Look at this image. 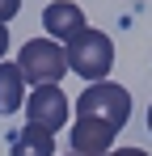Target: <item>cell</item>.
Listing matches in <instances>:
<instances>
[{
	"label": "cell",
	"mask_w": 152,
	"mask_h": 156,
	"mask_svg": "<svg viewBox=\"0 0 152 156\" xmlns=\"http://www.w3.org/2000/svg\"><path fill=\"white\" fill-rule=\"evenodd\" d=\"M110 68H114V42L110 34L101 30H85L68 42V72H76L80 80L97 84V80H110Z\"/></svg>",
	"instance_id": "1"
},
{
	"label": "cell",
	"mask_w": 152,
	"mask_h": 156,
	"mask_svg": "<svg viewBox=\"0 0 152 156\" xmlns=\"http://www.w3.org/2000/svg\"><path fill=\"white\" fill-rule=\"evenodd\" d=\"M17 68H21L25 84H59L68 72V47H59L55 38H30L17 51Z\"/></svg>",
	"instance_id": "2"
},
{
	"label": "cell",
	"mask_w": 152,
	"mask_h": 156,
	"mask_svg": "<svg viewBox=\"0 0 152 156\" xmlns=\"http://www.w3.org/2000/svg\"><path fill=\"white\" fill-rule=\"evenodd\" d=\"M76 118H101L114 131H123L127 118H131V93L118 80H97L76 97Z\"/></svg>",
	"instance_id": "3"
},
{
	"label": "cell",
	"mask_w": 152,
	"mask_h": 156,
	"mask_svg": "<svg viewBox=\"0 0 152 156\" xmlns=\"http://www.w3.org/2000/svg\"><path fill=\"white\" fill-rule=\"evenodd\" d=\"M25 122H34V127H47L51 135L55 131L68 127V110H72V101H68V93L59 89V84H38V89H30L25 93Z\"/></svg>",
	"instance_id": "4"
},
{
	"label": "cell",
	"mask_w": 152,
	"mask_h": 156,
	"mask_svg": "<svg viewBox=\"0 0 152 156\" xmlns=\"http://www.w3.org/2000/svg\"><path fill=\"white\" fill-rule=\"evenodd\" d=\"M114 135H118V131L110 127V122H101V118H76L68 144H72L76 156H106L114 148Z\"/></svg>",
	"instance_id": "5"
},
{
	"label": "cell",
	"mask_w": 152,
	"mask_h": 156,
	"mask_svg": "<svg viewBox=\"0 0 152 156\" xmlns=\"http://www.w3.org/2000/svg\"><path fill=\"white\" fill-rule=\"evenodd\" d=\"M42 30H47V38H55V42H72L76 34L89 30V21H85V13L76 9L72 0H51L47 9H42Z\"/></svg>",
	"instance_id": "6"
},
{
	"label": "cell",
	"mask_w": 152,
	"mask_h": 156,
	"mask_svg": "<svg viewBox=\"0 0 152 156\" xmlns=\"http://www.w3.org/2000/svg\"><path fill=\"white\" fill-rule=\"evenodd\" d=\"M9 156H55V135L47 127L25 122L21 131L9 135Z\"/></svg>",
	"instance_id": "7"
},
{
	"label": "cell",
	"mask_w": 152,
	"mask_h": 156,
	"mask_svg": "<svg viewBox=\"0 0 152 156\" xmlns=\"http://www.w3.org/2000/svg\"><path fill=\"white\" fill-rule=\"evenodd\" d=\"M25 105V76L17 63H0V114H17Z\"/></svg>",
	"instance_id": "8"
},
{
	"label": "cell",
	"mask_w": 152,
	"mask_h": 156,
	"mask_svg": "<svg viewBox=\"0 0 152 156\" xmlns=\"http://www.w3.org/2000/svg\"><path fill=\"white\" fill-rule=\"evenodd\" d=\"M17 13H21V0H0V21H4V26H9Z\"/></svg>",
	"instance_id": "9"
},
{
	"label": "cell",
	"mask_w": 152,
	"mask_h": 156,
	"mask_svg": "<svg viewBox=\"0 0 152 156\" xmlns=\"http://www.w3.org/2000/svg\"><path fill=\"white\" fill-rule=\"evenodd\" d=\"M106 156H148V152H144V148H118V152L110 148V152H106Z\"/></svg>",
	"instance_id": "10"
},
{
	"label": "cell",
	"mask_w": 152,
	"mask_h": 156,
	"mask_svg": "<svg viewBox=\"0 0 152 156\" xmlns=\"http://www.w3.org/2000/svg\"><path fill=\"white\" fill-rule=\"evenodd\" d=\"M4 51H9V26L0 21V63H4Z\"/></svg>",
	"instance_id": "11"
},
{
	"label": "cell",
	"mask_w": 152,
	"mask_h": 156,
	"mask_svg": "<svg viewBox=\"0 0 152 156\" xmlns=\"http://www.w3.org/2000/svg\"><path fill=\"white\" fill-rule=\"evenodd\" d=\"M148 131H152V105H148Z\"/></svg>",
	"instance_id": "12"
},
{
	"label": "cell",
	"mask_w": 152,
	"mask_h": 156,
	"mask_svg": "<svg viewBox=\"0 0 152 156\" xmlns=\"http://www.w3.org/2000/svg\"><path fill=\"white\" fill-rule=\"evenodd\" d=\"M68 156H76V152H68Z\"/></svg>",
	"instance_id": "13"
}]
</instances>
